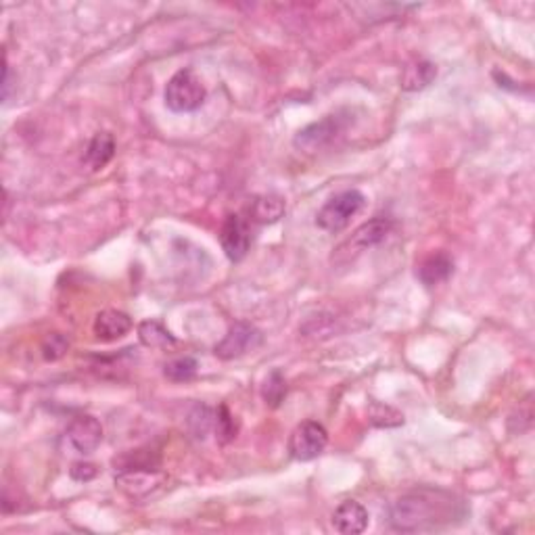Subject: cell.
Here are the masks:
<instances>
[{
  "instance_id": "6da1fadb",
  "label": "cell",
  "mask_w": 535,
  "mask_h": 535,
  "mask_svg": "<svg viewBox=\"0 0 535 535\" xmlns=\"http://www.w3.org/2000/svg\"><path fill=\"white\" fill-rule=\"evenodd\" d=\"M465 516V508L460 502L443 491H412L401 496L389 510V523L395 531L416 533L431 531L452 525L454 519Z\"/></svg>"
},
{
  "instance_id": "7a4b0ae2",
  "label": "cell",
  "mask_w": 535,
  "mask_h": 535,
  "mask_svg": "<svg viewBox=\"0 0 535 535\" xmlns=\"http://www.w3.org/2000/svg\"><path fill=\"white\" fill-rule=\"evenodd\" d=\"M205 99H208V90L193 70L176 71L166 84V90H163V101H166L168 109L176 113L197 111Z\"/></svg>"
},
{
  "instance_id": "3957f363",
  "label": "cell",
  "mask_w": 535,
  "mask_h": 535,
  "mask_svg": "<svg viewBox=\"0 0 535 535\" xmlns=\"http://www.w3.org/2000/svg\"><path fill=\"white\" fill-rule=\"evenodd\" d=\"M364 203H366V197L356 188L337 193L316 214V226L326 233H339V230L348 228L350 222L360 214Z\"/></svg>"
},
{
  "instance_id": "277c9868",
  "label": "cell",
  "mask_w": 535,
  "mask_h": 535,
  "mask_svg": "<svg viewBox=\"0 0 535 535\" xmlns=\"http://www.w3.org/2000/svg\"><path fill=\"white\" fill-rule=\"evenodd\" d=\"M348 128V118L342 113L325 115L320 121H314L295 134L293 144L295 149L303 151V153H316V151L328 147V144L337 141L339 136Z\"/></svg>"
},
{
  "instance_id": "5b68a950",
  "label": "cell",
  "mask_w": 535,
  "mask_h": 535,
  "mask_svg": "<svg viewBox=\"0 0 535 535\" xmlns=\"http://www.w3.org/2000/svg\"><path fill=\"white\" fill-rule=\"evenodd\" d=\"M261 342H264V334L258 326H253L251 322L239 320L228 328L226 337L214 348V354L220 360H236V358L258 350Z\"/></svg>"
},
{
  "instance_id": "8992f818",
  "label": "cell",
  "mask_w": 535,
  "mask_h": 535,
  "mask_svg": "<svg viewBox=\"0 0 535 535\" xmlns=\"http://www.w3.org/2000/svg\"><path fill=\"white\" fill-rule=\"evenodd\" d=\"M328 433L320 423L303 421L289 437V454L300 462H309L326 449Z\"/></svg>"
},
{
  "instance_id": "52a82bcc",
  "label": "cell",
  "mask_w": 535,
  "mask_h": 535,
  "mask_svg": "<svg viewBox=\"0 0 535 535\" xmlns=\"http://www.w3.org/2000/svg\"><path fill=\"white\" fill-rule=\"evenodd\" d=\"M251 222L241 214H230L222 224L220 243L230 261H241L251 247Z\"/></svg>"
},
{
  "instance_id": "ba28073f",
  "label": "cell",
  "mask_w": 535,
  "mask_h": 535,
  "mask_svg": "<svg viewBox=\"0 0 535 535\" xmlns=\"http://www.w3.org/2000/svg\"><path fill=\"white\" fill-rule=\"evenodd\" d=\"M391 230L393 222L389 220V218H374V220L362 224V226L337 249V255H348V259L354 258V255L366 251L370 247H376L379 243L385 241L387 236L391 235Z\"/></svg>"
},
{
  "instance_id": "9c48e42d",
  "label": "cell",
  "mask_w": 535,
  "mask_h": 535,
  "mask_svg": "<svg viewBox=\"0 0 535 535\" xmlns=\"http://www.w3.org/2000/svg\"><path fill=\"white\" fill-rule=\"evenodd\" d=\"M65 437L78 454H93L103 441V424L95 416H78L70 423Z\"/></svg>"
},
{
  "instance_id": "30bf717a",
  "label": "cell",
  "mask_w": 535,
  "mask_h": 535,
  "mask_svg": "<svg viewBox=\"0 0 535 535\" xmlns=\"http://www.w3.org/2000/svg\"><path fill=\"white\" fill-rule=\"evenodd\" d=\"M163 477L160 471H128V473H115V485L121 491H126L130 498H144L153 494V490L160 488L163 483Z\"/></svg>"
},
{
  "instance_id": "8fae6325",
  "label": "cell",
  "mask_w": 535,
  "mask_h": 535,
  "mask_svg": "<svg viewBox=\"0 0 535 535\" xmlns=\"http://www.w3.org/2000/svg\"><path fill=\"white\" fill-rule=\"evenodd\" d=\"M333 527L339 533L358 535L366 531L368 527V510L356 500H345L334 508L333 513Z\"/></svg>"
},
{
  "instance_id": "7c38bea8",
  "label": "cell",
  "mask_w": 535,
  "mask_h": 535,
  "mask_svg": "<svg viewBox=\"0 0 535 535\" xmlns=\"http://www.w3.org/2000/svg\"><path fill=\"white\" fill-rule=\"evenodd\" d=\"M454 272V259L446 251L431 253L416 266V278L424 287H437V284L446 283Z\"/></svg>"
},
{
  "instance_id": "4fadbf2b",
  "label": "cell",
  "mask_w": 535,
  "mask_h": 535,
  "mask_svg": "<svg viewBox=\"0 0 535 535\" xmlns=\"http://www.w3.org/2000/svg\"><path fill=\"white\" fill-rule=\"evenodd\" d=\"M93 331L99 342L111 343L132 331V318L119 309H105L95 318Z\"/></svg>"
},
{
  "instance_id": "5bb4252c",
  "label": "cell",
  "mask_w": 535,
  "mask_h": 535,
  "mask_svg": "<svg viewBox=\"0 0 535 535\" xmlns=\"http://www.w3.org/2000/svg\"><path fill=\"white\" fill-rule=\"evenodd\" d=\"M287 211L284 199L278 194H259L249 203V218L255 224H275Z\"/></svg>"
},
{
  "instance_id": "9a60e30c",
  "label": "cell",
  "mask_w": 535,
  "mask_h": 535,
  "mask_svg": "<svg viewBox=\"0 0 535 535\" xmlns=\"http://www.w3.org/2000/svg\"><path fill=\"white\" fill-rule=\"evenodd\" d=\"M435 78H437V67L431 63V61L418 59L404 67V71H401L399 86L404 90H408V93H416V90L427 88L429 84L435 80Z\"/></svg>"
},
{
  "instance_id": "2e32d148",
  "label": "cell",
  "mask_w": 535,
  "mask_h": 535,
  "mask_svg": "<svg viewBox=\"0 0 535 535\" xmlns=\"http://www.w3.org/2000/svg\"><path fill=\"white\" fill-rule=\"evenodd\" d=\"M115 473H128V471H160V456L153 449H132L113 458Z\"/></svg>"
},
{
  "instance_id": "e0dca14e",
  "label": "cell",
  "mask_w": 535,
  "mask_h": 535,
  "mask_svg": "<svg viewBox=\"0 0 535 535\" xmlns=\"http://www.w3.org/2000/svg\"><path fill=\"white\" fill-rule=\"evenodd\" d=\"M138 339L144 348L168 350L176 345V337L161 325L160 320H144L138 325Z\"/></svg>"
},
{
  "instance_id": "ac0fdd59",
  "label": "cell",
  "mask_w": 535,
  "mask_h": 535,
  "mask_svg": "<svg viewBox=\"0 0 535 535\" xmlns=\"http://www.w3.org/2000/svg\"><path fill=\"white\" fill-rule=\"evenodd\" d=\"M115 155V138L109 132H99L90 141L84 161L88 163L93 169H103Z\"/></svg>"
},
{
  "instance_id": "d6986e66",
  "label": "cell",
  "mask_w": 535,
  "mask_h": 535,
  "mask_svg": "<svg viewBox=\"0 0 535 535\" xmlns=\"http://www.w3.org/2000/svg\"><path fill=\"white\" fill-rule=\"evenodd\" d=\"M261 398H264L268 408H278L283 399L287 398V381H284L281 370H272L266 376L264 385H261Z\"/></svg>"
},
{
  "instance_id": "ffe728a7",
  "label": "cell",
  "mask_w": 535,
  "mask_h": 535,
  "mask_svg": "<svg viewBox=\"0 0 535 535\" xmlns=\"http://www.w3.org/2000/svg\"><path fill=\"white\" fill-rule=\"evenodd\" d=\"M197 368H199V364L194 358H191V356L176 358V360L168 362L166 366H163V376L172 383H186V381H193L194 376H197Z\"/></svg>"
},
{
  "instance_id": "44dd1931",
  "label": "cell",
  "mask_w": 535,
  "mask_h": 535,
  "mask_svg": "<svg viewBox=\"0 0 535 535\" xmlns=\"http://www.w3.org/2000/svg\"><path fill=\"white\" fill-rule=\"evenodd\" d=\"M368 418L374 427H381V429H391L404 424V415L391 408V406L381 404V401H373V404H370Z\"/></svg>"
},
{
  "instance_id": "7402d4cb",
  "label": "cell",
  "mask_w": 535,
  "mask_h": 535,
  "mask_svg": "<svg viewBox=\"0 0 535 535\" xmlns=\"http://www.w3.org/2000/svg\"><path fill=\"white\" fill-rule=\"evenodd\" d=\"M188 427H191L194 437L205 440L210 431L216 427V412L208 408V406H194L191 415H188Z\"/></svg>"
},
{
  "instance_id": "603a6c76",
  "label": "cell",
  "mask_w": 535,
  "mask_h": 535,
  "mask_svg": "<svg viewBox=\"0 0 535 535\" xmlns=\"http://www.w3.org/2000/svg\"><path fill=\"white\" fill-rule=\"evenodd\" d=\"M40 351L46 362H57L70 351V339L61 333H48L46 337L42 339Z\"/></svg>"
},
{
  "instance_id": "cb8c5ba5",
  "label": "cell",
  "mask_w": 535,
  "mask_h": 535,
  "mask_svg": "<svg viewBox=\"0 0 535 535\" xmlns=\"http://www.w3.org/2000/svg\"><path fill=\"white\" fill-rule=\"evenodd\" d=\"M214 431H216V437H218V441H220V443H228L236 437V431H239V427H236V421H235V416L230 415L228 406L222 404L220 408L216 410V427H214Z\"/></svg>"
},
{
  "instance_id": "d4e9b609",
  "label": "cell",
  "mask_w": 535,
  "mask_h": 535,
  "mask_svg": "<svg viewBox=\"0 0 535 535\" xmlns=\"http://www.w3.org/2000/svg\"><path fill=\"white\" fill-rule=\"evenodd\" d=\"M70 475L74 482L86 483V482H93V479L99 475V468H96V465H93V462H76V465H71L70 468Z\"/></svg>"
}]
</instances>
